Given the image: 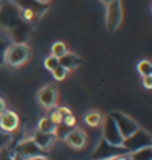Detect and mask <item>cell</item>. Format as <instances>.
<instances>
[{
  "instance_id": "12",
  "label": "cell",
  "mask_w": 152,
  "mask_h": 160,
  "mask_svg": "<svg viewBox=\"0 0 152 160\" xmlns=\"http://www.w3.org/2000/svg\"><path fill=\"white\" fill-rule=\"evenodd\" d=\"M64 140L67 142L69 147H72L75 149H80L87 143V135H85V132L82 128H73V129H69L68 131Z\"/></svg>"
},
{
  "instance_id": "11",
  "label": "cell",
  "mask_w": 152,
  "mask_h": 160,
  "mask_svg": "<svg viewBox=\"0 0 152 160\" xmlns=\"http://www.w3.org/2000/svg\"><path fill=\"white\" fill-rule=\"evenodd\" d=\"M33 31V26L32 24H28V23H24L22 22L16 26L13 29H11L8 33L12 39V43H18V44H27L29 36Z\"/></svg>"
},
{
  "instance_id": "32",
  "label": "cell",
  "mask_w": 152,
  "mask_h": 160,
  "mask_svg": "<svg viewBox=\"0 0 152 160\" xmlns=\"http://www.w3.org/2000/svg\"><path fill=\"white\" fill-rule=\"evenodd\" d=\"M28 160H48L45 156H38V158H32V159H28Z\"/></svg>"
},
{
  "instance_id": "10",
  "label": "cell",
  "mask_w": 152,
  "mask_h": 160,
  "mask_svg": "<svg viewBox=\"0 0 152 160\" xmlns=\"http://www.w3.org/2000/svg\"><path fill=\"white\" fill-rule=\"evenodd\" d=\"M20 126L19 115L12 109H4L0 112V129L7 133H13Z\"/></svg>"
},
{
  "instance_id": "24",
  "label": "cell",
  "mask_w": 152,
  "mask_h": 160,
  "mask_svg": "<svg viewBox=\"0 0 152 160\" xmlns=\"http://www.w3.org/2000/svg\"><path fill=\"white\" fill-rule=\"evenodd\" d=\"M48 118L55 126H59V124H62V122H63V115L59 112V109L56 107L51 108V112L48 115Z\"/></svg>"
},
{
  "instance_id": "5",
  "label": "cell",
  "mask_w": 152,
  "mask_h": 160,
  "mask_svg": "<svg viewBox=\"0 0 152 160\" xmlns=\"http://www.w3.org/2000/svg\"><path fill=\"white\" fill-rule=\"evenodd\" d=\"M13 152L22 156L24 160H28V159H32V158H38V156H47V152L42 149L32 138H27V139H23L20 142L16 143V146L13 148Z\"/></svg>"
},
{
  "instance_id": "3",
  "label": "cell",
  "mask_w": 152,
  "mask_h": 160,
  "mask_svg": "<svg viewBox=\"0 0 152 160\" xmlns=\"http://www.w3.org/2000/svg\"><path fill=\"white\" fill-rule=\"evenodd\" d=\"M105 27L107 31L114 33L119 29L123 23V6L121 0H115L105 4Z\"/></svg>"
},
{
  "instance_id": "2",
  "label": "cell",
  "mask_w": 152,
  "mask_h": 160,
  "mask_svg": "<svg viewBox=\"0 0 152 160\" xmlns=\"http://www.w3.org/2000/svg\"><path fill=\"white\" fill-rule=\"evenodd\" d=\"M31 48L27 44H18L12 43L7 49L6 56H4V66H8L11 68H18L27 63L31 58Z\"/></svg>"
},
{
  "instance_id": "27",
  "label": "cell",
  "mask_w": 152,
  "mask_h": 160,
  "mask_svg": "<svg viewBox=\"0 0 152 160\" xmlns=\"http://www.w3.org/2000/svg\"><path fill=\"white\" fill-rule=\"evenodd\" d=\"M62 124H64V126L68 127V128H73L76 126V118L73 116V113H69V115H65V116H63Z\"/></svg>"
},
{
  "instance_id": "19",
  "label": "cell",
  "mask_w": 152,
  "mask_h": 160,
  "mask_svg": "<svg viewBox=\"0 0 152 160\" xmlns=\"http://www.w3.org/2000/svg\"><path fill=\"white\" fill-rule=\"evenodd\" d=\"M55 128H56V126L51 122L48 116H44L39 120L38 123V128L36 131L39 132H44V133H53L55 132Z\"/></svg>"
},
{
  "instance_id": "18",
  "label": "cell",
  "mask_w": 152,
  "mask_h": 160,
  "mask_svg": "<svg viewBox=\"0 0 152 160\" xmlns=\"http://www.w3.org/2000/svg\"><path fill=\"white\" fill-rule=\"evenodd\" d=\"M129 160H152V147L141 148L139 151L128 153Z\"/></svg>"
},
{
  "instance_id": "36",
  "label": "cell",
  "mask_w": 152,
  "mask_h": 160,
  "mask_svg": "<svg viewBox=\"0 0 152 160\" xmlns=\"http://www.w3.org/2000/svg\"><path fill=\"white\" fill-rule=\"evenodd\" d=\"M0 2H2V0H0Z\"/></svg>"
},
{
  "instance_id": "7",
  "label": "cell",
  "mask_w": 152,
  "mask_h": 160,
  "mask_svg": "<svg viewBox=\"0 0 152 160\" xmlns=\"http://www.w3.org/2000/svg\"><path fill=\"white\" fill-rule=\"evenodd\" d=\"M128 152L125 151L124 147H118V146H112L108 144L105 140L101 139L99 144L96 146L95 151L92 152L91 160H109L111 158L118 156V155H127Z\"/></svg>"
},
{
  "instance_id": "20",
  "label": "cell",
  "mask_w": 152,
  "mask_h": 160,
  "mask_svg": "<svg viewBox=\"0 0 152 160\" xmlns=\"http://www.w3.org/2000/svg\"><path fill=\"white\" fill-rule=\"evenodd\" d=\"M65 52H68V49H67L65 43H63V42H55L52 44V47H51V55L58 59L62 58Z\"/></svg>"
},
{
  "instance_id": "28",
  "label": "cell",
  "mask_w": 152,
  "mask_h": 160,
  "mask_svg": "<svg viewBox=\"0 0 152 160\" xmlns=\"http://www.w3.org/2000/svg\"><path fill=\"white\" fill-rule=\"evenodd\" d=\"M141 84L145 89H151L152 88V75L148 76H141Z\"/></svg>"
},
{
  "instance_id": "9",
  "label": "cell",
  "mask_w": 152,
  "mask_h": 160,
  "mask_svg": "<svg viewBox=\"0 0 152 160\" xmlns=\"http://www.w3.org/2000/svg\"><path fill=\"white\" fill-rule=\"evenodd\" d=\"M38 102L45 109L53 108L58 102V88L53 84H48V86L43 87L38 92Z\"/></svg>"
},
{
  "instance_id": "23",
  "label": "cell",
  "mask_w": 152,
  "mask_h": 160,
  "mask_svg": "<svg viewBox=\"0 0 152 160\" xmlns=\"http://www.w3.org/2000/svg\"><path fill=\"white\" fill-rule=\"evenodd\" d=\"M13 142V133H7L0 129V149L4 147H11Z\"/></svg>"
},
{
  "instance_id": "13",
  "label": "cell",
  "mask_w": 152,
  "mask_h": 160,
  "mask_svg": "<svg viewBox=\"0 0 152 160\" xmlns=\"http://www.w3.org/2000/svg\"><path fill=\"white\" fill-rule=\"evenodd\" d=\"M31 138L35 140V143H36L40 148L44 149L45 152H47L48 149L53 146V143L56 142V136H55V133H44V132L35 131Z\"/></svg>"
},
{
  "instance_id": "6",
  "label": "cell",
  "mask_w": 152,
  "mask_h": 160,
  "mask_svg": "<svg viewBox=\"0 0 152 160\" xmlns=\"http://www.w3.org/2000/svg\"><path fill=\"white\" fill-rule=\"evenodd\" d=\"M101 126H103V140H105L108 144H112V146H118L120 147L121 143H123V136L119 131L118 126H116L115 120L111 118V115H105L103 118V122H101Z\"/></svg>"
},
{
  "instance_id": "22",
  "label": "cell",
  "mask_w": 152,
  "mask_h": 160,
  "mask_svg": "<svg viewBox=\"0 0 152 160\" xmlns=\"http://www.w3.org/2000/svg\"><path fill=\"white\" fill-rule=\"evenodd\" d=\"M68 72H69V71H67V69H65L64 67H62L60 64H59V66H56V67L52 69V71H51V73H52L53 79H55V80H58V82H63V80L67 78Z\"/></svg>"
},
{
  "instance_id": "34",
  "label": "cell",
  "mask_w": 152,
  "mask_h": 160,
  "mask_svg": "<svg viewBox=\"0 0 152 160\" xmlns=\"http://www.w3.org/2000/svg\"><path fill=\"white\" fill-rule=\"evenodd\" d=\"M13 160H24L22 156H19V155H16V153H15V159Z\"/></svg>"
},
{
  "instance_id": "26",
  "label": "cell",
  "mask_w": 152,
  "mask_h": 160,
  "mask_svg": "<svg viewBox=\"0 0 152 160\" xmlns=\"http://www.w3.org/2000/svg\"><path fill=\"white\" fill-rule=\"evenodd\" d=\"M56 66H59V59L58 58H55V56H52V55H49L48 58L44 59V67H45V69H48V71H52V69L56 67Z\"/></svg>"
},
{
  "instance_id": "14",
  "label": "cell",
  "mask_w": 152,
  "mask_h": 160,
  "mask_svg": "<svg viewBox=\"0 0 152 160\" xmlns=\"http://www.w3.org/2000/svg\"><path fill=\"white\" fill-rule=\"evenodd\" d=\"M59 64L64 67L67 71H71V69H75L79 66H82L83 59L73 52H65L62 58H59Z\"/></svg>"
},
{
  "instance_id": "21",
  "label": "cell",
  "mask_w": 152,
  "mask_h": 160,
  "mask_svg": "<svg viewBox=\"0 0 152 160\" xmlns=\"http://www.w3.org/2000/svg\"><path fill=\"white\" fill-rule=\"evenodd\" d=\"M138 72L141 75V76H148V75H152V64L149 60H141V62L138 63Z\"/></svg>"
},
{
  "instance_id": "35",
  "label": "cell",
  "mask_w": 152,
  "mask_h": 160,
  "mask_svg": "<svg viewBox=\"0 0 152 160\" xmlns=\"http://www.w3.org/2000/svg\"><path fill=\"white\" fill-rule=\"evenodd\" d=\"M100 2H103L104 4H108V3H111V2H115V0H100Z\"/></svg>"
},
{
  "instance_id": "31",
  "label": "cell",
  "mask_w": 152,
  "mask_h": 160,
  "mask_svg": "<svg viewBox=\"0 0 152 160\" xmlns=\"http://www.w3.org/2000/svg\"><path fill=\"white\" fill-rule=\"evenodd\" d=\"M4 109H7V106H6V100L3 98H0V112H3Z\"/></svg>"
},
{
  "instance_id": "16",
  "label": "cell",
  "mask_w": 152,
  "mask_h": 160,
  "mask_svg": "<svg viewBox=\"0 0 152 160\" xmlns=\"http://www.w3.org/2000/svg\"><path fill=\"white\" fill-rule=\"evenodd\" d=\"M11 44L12 39L9 36L8 31L0 29V66H4V56H6V52Z\"/></svg>"
},
{
  "instance_id": "17",
  "label": "cell",
  "mask_w": 152,
  "mask_h": 160,
  "mask_svg": "<svg viewBox=\"0 0 152 160\" xmlns=\"http://www.w3.org/2000/svg\"><path fill=\"white\" fill-rule=\"evenodd\" d=\"M103 122V115L99 111H89L84 115V123L89 127H99Z\"/></svg>"
},
{
  "instance_id": "8",
  "label": "cell",
  "mask_w": 152,
  "mask_h": 160,
  "mask_svg": "<svg viewBox=\"0 0 152 160\" xmlns=\"http://www.w3.org/2000/svg\"><path fill=\"white\" fill-rule=\"evenodd\" d=\"M109 115H111V118L115 120V123H116V126H118L123 139L131 136V135L135 133L140 128V126L132 118L127 116V115L121 113V112H111Z\"/></svg>"
},
{
  "instance_id": "33",
  "label": "cell",
  "mask_w": 152,
  "mask_h": 160,
  "mask_svg": "<svg viewBox=\"0 0 152 160\" xmlns=\"http://www.w3.org/2000/svg\"><path fill=\"white\" fill-rule=\"evenodd\" d=\"M38 2H39V3H42V4H48L51 0H38Z\"/></svg>"
},
{
  "instance_id": "30",
  "label": "cell",
  "mask_w": 152,
  "mask_h": 160,
  "mask_svg": "<svg viewBox=\"0 0 152 160\" xmlns=\"http://www.w3.org/2000/svg\"><path fill=\"white\" fill-rule=\"evenodd\" d=\"M109 160H129V158H128V153H127V155H118V156L111 158Z\"/></svg>"
},
{
  "instance_id": "29",
  "label": "cell",
  "mask_w": 152,
  "mask_h": 160,
  "mask_svg": "<svg viewBox=\"0 0 152 160\" xmlns=\"http://www.w3.org/2000/svg\"><path fill=\"white\" fill-rule=\"evenodd\" d=\"M58 109H59V112L63 115V116H65V115H69V113H72V111L68 108V107H64V106H62V107H58Z\"/></svg>"
},
{
  "instance_id": "1",
  "label": "cell",
  "mask_w": 152,
  "mask_h": 160,
  "mask_svg": "<svg viewBox=\"0 0 152 160\" xmlns=\"http://www.w3.org/2000/svg\"><path fill=\"white\" fill-rule=\"evenodd\" d=\"M22 22L20 9L16 4L12 0H2L0 2V29L9 32Z\"/></svg>"
},
{
  "instance_id": "4",
  "label": "cell",
  "mask_w": 152,
  "mask_h": 160,
  "mask_svg": "<svg viewBox=\"0 0 152 160\" xmlns=\"http://www.w3.org/2000/svg\"><path fill=\"white\" fill-rule=\"evenodd\" d=\"M121 147H124L125 151L128 153H131V152L139 151V149H141V148L152 147V138L145 129L139 128L135 133H132L131 136L125 138L123 140Z\"/></svg>"
},
{
  "instance_id": "15",
  "label": "cell",
  "mask_w": 152,
  "mask_h": 160,
  "mask_svg": "<svg viewBox=\"0 0 152 160\" xmlns=\"http://www.w3.org/2000/svg\"><path fill=\"white\" fill-rule=\"evenodd\" d=\"M19 8H28L38 12L39 15H44V12L48 9V4H42L38 0H12Z\"/></svg>"
},
{
  "instance_id": "25",
  "label": "cell",
  "mask_w": 152,
  "mask_h": 160,
  "mask_svg": "<svg viewBox=\"0 0 152 160\" xmlns=\"http://www.w3.org/2000/svg\"><path fill=\"white\" fill-rule=\"evenodd\" d=\"M15 152L12 147H4L0 149V160H13Z\"/></svg>"
}]
</instances>
